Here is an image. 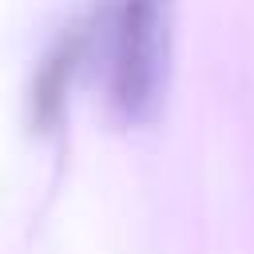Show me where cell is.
I'll use <instances>...</instances> for the list:
<instances>
[{
  "label": "cell",
  "instance_id": "cell-2",
  "mask_svg": "<svg viewBox=\"0 0 254 254\" xmlns=\"http://www.w3.org/2000/svg\"><path fill=\"white\" fill-rule=\"evenodd\" d=\"M75 64H79V36L60 40L56 52L44 60V67H40V75H36V95H32L36 119H40L44 127L56 123V115H60V107H64V99H67V83H71V75H75Z\"/></svg>",
  "mask_w": 254,
  "mask_h": 254
},
{
  "label": "cell",
  "instance_id": "cell-1",
  "mask_svg": "<svg viewBox=\"0 0 254 254\" xmlns=\"http://www.w3.org/2000/svg\"><path fill=\"white\" fill-rule=\"evenodd\" d=\"M175 0H119L111 20L107 99L123 123H147L171 79Z\"/></svg>",
  "mask_w": 254,
  "mask_h": 254
}]
</instances>
